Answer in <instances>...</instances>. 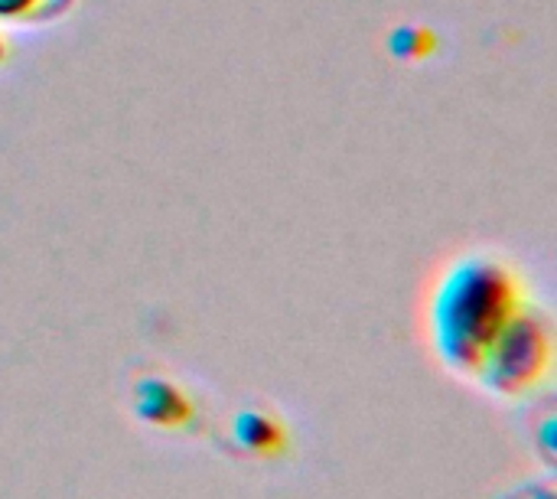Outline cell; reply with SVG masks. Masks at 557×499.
<instances>
[{
  "instance_id": "7a4b0ae2",
  "label": "cell",
  "mask_w": 557,
  "mask_h": 499,
  "mask_svg": "<svg viewBox=\"0 0 557 499\" xmlns=\"http://www.w3.org/2000/svg\"><path fill=\"white\" fill-rule=\"evenodd\" d=\"M548 360H552L548 324L529 311H519L483 356L476 376L496 395H522L545 376Z\"/></svg>"
},
{
  "instance_id": "3957f363",
  "label": "cell",
  "mask_w": 557,
  "mask_h": 499,
  "mask_svg": "<svg viewBox=\"0 0 557 499\" xmlns=\"http://www.w3.org/2000/svg\"><path fill=\"white\" fill-rule=\"evenodd\" d=\"M134 412L140 422L153 428H180L193 418V405L186 392L163 376H144L134 386Z\"/></svg>"
},
{
  "instance_id": "8992f818",
  "label": "cell",
  "mask_w": 557,
  "mask_h": 499,
  "mask_svg": "<svg viewBox=\"0 0 557 499\" xmlns=\"http://www.w3.org/2000/svg\"><path fill=\"white\" fill-rule=\"evenodd\" d=\"M46 0H0V16L20 20V16H33Z\"/></svg>"
},
{
  "instance_id": "277c9868",
  "label": "cell",
  "mask_w": 557,
  "mask_h": 499,
  "mask_svg": "<svg viewBox=\"0 0 557 499\" xmlns=\"http://www.w3.org/2000/svg\"><path fill=\"white\" fill-rule=\"evenodd\" d=\"M232 431H235V441H238L245 451L258 454V458H271V454L284 451V445H287L284 425H281L274 415L261 412V409H245V412H238Z\"/></svg>"
},
{
  "instance_id": "6da1fadb",
  "label": "cell",
  "mask_w": 557,
  "mask_h": 499,
  "mask_svg": "<svg viewBox=\"0 0 557 499\" xmlns=\"http://www.w3.org/2000/svg\"><path fill=\"white\" fill-rule=\"evenodd\" d=\"M519 311V281L506 261L490 255L460 258L431 301L434 350L450 369L476 376L483 356Z\"/></svg>"
},
{
  "instance_id": "52a82bcc",
  "label": "cell",
  "mask_w": 557,
  "mask_h": 499,
  "mask_svg": "<svg viewBox=\"0 0 557 499\" xmlns=\"http://www.w3.org/2000/svg\"><path fill=\"white\" fill-rule=\"evenodd\" d=\"M0 59H3V42H0Z\"/></svg>"
},
{
  "instance_id": "5b68a950",
  "label": "cell",
  "mask_w": 557,
  "mask_h": 499,
  "mask_svg": "<svg viewBox=\"0 0 557 499\" xmlns=\"http://www.w3.org/2000/svg\"><path fill=\"white\" fill-rule=\"evenodd\" d=\"M434 46V33L428 29H398L392 36V52L401 59H421L424 52H431Z\"/></svg>"
}]
</instances>
